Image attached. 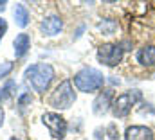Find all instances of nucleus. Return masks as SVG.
Here are the masks:
<instances>
[{"instance_id": "nucleus-1", "label": "nucleus", "mask_w": 155, "mask_h": 140, "mask_svg": "<svg viewBox=\"0 0 155 140\" xmlns=\"http://www.w3.org/2000/svg\"><path fill=\"white\" fill-rule=\"evenodd\" d=\"M25 79L29 81V84L33 86L35 92L43 94L49 88L51 81L54 79V68L51 65H47V63H35V65L27 67Z\"/></svg>"}, {"instance_id": "nucleus-2", "label": "nucleus", "mask_w": 155, "mask_h": 140, "mask_svg": "<svg viewBox=\"0 0 155 140\" xmlns=\"http://www.w3.org/2000/svg\"><path fill=\"white\" fill-rule=\"evenodd\" d=\"M103 83H105V75L97 68L87 67V68H81L74 75V86L79 92H85V94L99 90L103 86Z\"/></svg>"}, {"instance_id": "nucleus-3", "label": "nucleus", "mask_w": 155, "mask_h": 140, "mask_svg": "<svg viewBox=\"0 0 155 140\" xmlns=\"http://www.w3.org/2000/svg\"><path fill=\"white\" fill-rule=\"evenodd\" d=\"M74 103H76V92H74V86L69 79L61 81L49 97V104L56 110H67Z\"/></svg>"}, {"instance_id": "nucleus-4", "label": "nucleus", "mask_w": 155, "mask_h": 140, "mask_svg": "<svg viewBox=\"0 0 155 140\" xmlns=\"http://www.w3.org/2000/svg\"><path fill=\"white\" fill-rule=\"evenodd\" d=\"M143 99V94L139 90H130V92H124L121 95H117L112 103V111L117 119H123L130 113V110L137 104L139 101Z\"/></svg>"}, {"instance_id": "nucleus-5", "label": "nucleus", "mask_w": 155, "mask_h": 140, "mask_svg": "<svg viewBox=\"0 0 155 140\" xmlns=\"http://www.w3.org/2000/svg\"><path fill=\"white\" fill-rule=\"evenodd\" d=\"M123 52L124 49L121 43H105L97 49V59L107 67H116L123 59Z\"/></svg>"}, {"instance_id": "nucleus-6", "label": "nucleus", "mask_w": 155, "mask_h": 140, "mask_svg": "<svg viewBox=\"0 0 155 140\" xmlns=\"http://www.w3.org/2000/svg\"><path fill=\"white\" fill-rule=\"evenodd\" d=\"M41 122L47 126V129L51 131V135H52L54 138L61 140L65 135H67V120H65L60 113H54V111L43 113Z\"/></svg>"}, {"instance_id": "nucleus-7", "label": "nucleus", "mask_w": 155, "mask_h": 140, "mask_svg": "<svg viewBox=\"0 0 155 140\" xmlns=\"http://www.w3.org/2000/svg\"><path fill=\"white\" fill-rule=\"evenodd\" d=\"M61 27H63V22L56 14H51V16L43 18L41 24H40V29H41V33L45 36H56L61 31Z\"/></svg>"}, {"instance_id": "nucleus-8", "label": "nucleus", "mask_w": 155, "mask_h": 140, "mask_svg": "<svg viewBox=\"0 0 155 140\" xmlns=\"http://www.w3.org/2000/svg\"><path fill=\"white\" fill-rule=\"evenodd\" d=\"M126 140H153V131L146 126H130L124 133Z\"/></svg>"}, {"instance_id": "nucleus-9", "label": "nucleus", "mask_w": 155, "mask_h": 140, "mask_svg": "<svg viewBox=\"0 0 155 140\" xmlns=\"http://www.w3.org/2000/svg\"><path fill=\"white\" fill-rule=\"evenodd\" d=\"M13 47H15V56H16V58H24V56L27 54L29 47H31V38H29V34L20 33V34L15 38Z\"/></svg>"}, {"instance_id": "nucleus-10", "label": "nucleus", "mask_w": 155, "mask_h": 140, "mask_svg": "<svg viewBox=\"0 0 155 140\" xmlns=\"http://www.w3.org/2000/svg\"><path fill=\"white\" fill-rule=\"evenodd\" d=\"M137 59L144 67H153L155 65V45H146L137 52Z\"/></svg>"}, {"instance_id": "nucleus-11", "label": "nucleus", "mask_w": 155, "mask_h": 140, "mask_svg": "<svg viewBox=\"0 0 155 140\" xmlns=\"http://www.w3.org/2000/svg\"><path fill=\"white\" fill-rule=\"evenodd\" d=\"M110 97H112L110 92H105V94L97 95V99L94 101V113H96V115H103V113H107L108 106H112L110 104Z\"/></svg>"}, {"instance_id": "nucleus-12", "label": "nucleus", "mask_w": 155, "mask_h": 140, "mask_svg": "<svg viewBox=\"0 0 155 140\" xmlns=\"http://www.w3.org/2000/svg\"><path fill=\"white\" fill-rule=\"evenodd\" d=\"M15 22L22 29L29 25V11H27V7L24 4H16V7H15Z\"/></svg>"}, {"instance_id": "nucleus-13", "label": "nucleus", "mask_w": 155, "mask_h": 140, "mask_svg": "<svg viewBox=\"0 0 155 140\" xmlns=\"http://www.w3.org/2000/svg\"><path fill=\"white\" fill-rule=\"evenodd\" d=\"M13 70V63L11 61H4L2 65H0V79H4V77H7V74Z\"/></svg>"}, {"instance_id": "nucleus-14", "label": "nucleus", "mask_w": 155, "mask_h": 140, "mask_svg": "<svg viewBox=\"0 0 155 140\" xmlns=\"http://www.w3.org/2000/svg\"><path fill=\"white\" fill-rule=\"evenodd\" d=\"M31 101H33V97H31L29 94H24V95L18 99V104H20V106H25L27 103H31Z\"/></svg>"}, {"instance_id": "nucleus-15", "label": "nucleus", "mask_w": 155, "mask_h": 140, "mask_svg": "<svg viewBox=\"0 0 155 140\" xmlns=\"http://www.w3.org/2000/svg\"><path fill=\"white\" fill-rule=\"evenodd\" d=\"M5 31H7V22L4 18H0V40H2V36L5 34Z\"/></svg>"}, {"instance_id": "nucleus-16", "label": "nucleus", "mask_w": 155, "mask_h": 140, "mask_svg": "<svg viewBox=\"0 0 155 140\" xmlns=\"http://www.w3.org/2000/svg\"><path fill=\"white\" fill-rule=\"evenodd\" d=\"M108 131H110V138H119V135L116 133V126H114V124L108 126Z\"/></svg>"}, {"instance_id": "nucleus-17", "label": "nucleus", "mask_w": 155, "mask_h": 140, "mask_svg": "<svg viewBox=\"0 0 155 140\" xmlns=\"http://www.w3.org/2000/svg\"><path fill=\"white\" fill-rule=\"evenodd\" d=\"M2 124H4V110L0 108V128H2Z\"/></svg>"}, {"instance_id": "nucleus-18", "label": "nucleus", "mask_w": 155, "mask_h": 140, "mask_svg": "<svg viewBox=\"0 0 155 140\" xmlns=\"http://www.w3.org/2000/svg\"><path fill=\"white\" fill-rule=\"evenodd\" d=\"M5 9V2H0V11H4Z\"/></svg>"}, {"instance_id": "nucleus-19", "label": "nucleus", "mask_w": 155, "mask_h": 140, "mask_svg": "<svg viewBox=\"0 0 155 140\" xmlns=\"http://www.w3.org/2000/svg\"><path fill=\"white\" fill-rule=\"evenodd\" d=\"M9 140H18V138H9Z\"/></svg>"}]
</instances>
